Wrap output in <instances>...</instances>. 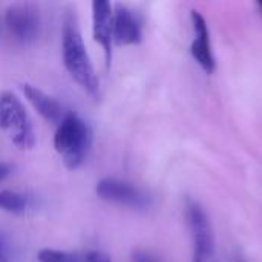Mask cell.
<instances>
[{"instance_id":"obj_1","label":"cell","mask_w":262,"mask_h":262,"mask_svg":"<svg viewBox=\"0 0 262 262\" xmlns=\"http://www.w3.org/2000/svg\"><path fill=\"white\" fill-rule=\"evenodd\" d=\"M61 54L63 64L68 74L78 86L86 91L91 97H100V81L91 63L86 45L77 25L75 14L71 11L64 15L63 32H61Z\"/></svg>"},{"instance_id":"obj_2","label":"cell","mask_w":262,"mask_h":262,"mask_svg":"<svg viewBox=\"0 0 262 262\" xmlns=\"http://www.w3.org/2000/svg\"><path fill=\"white\" fill-rule=\"evenodd\" d=\"M92 129L77 114L69 112L57 126L54 135V147L61 155L68 169H78L92 146Z\"/></svg>"},{"instance_id":"obj_3","label":"cell","mask_w":262,"mask_h":262,"mask_svg":"<svg viewBox=\"0 0 262 262\" xmlns=\"http://www.w3.org/2000/svg\"><path fill=\"white\" fill-rule=\"evenodd\" d=\"M0 129L9 134L11 141L18 149L28 150L35 144L31 118L20 98L11 91L0 92Z\"/></svg>"},{"instance_id":"obj_4","label":"cell","mask_w":262,"mask_h":262,"mask_svg":"<svg viewBox=\"0 0 262 262\" xmlns=\"http://www.w3.org/2000/svg\"><path fill=\"white\" fill-rule=\"evenodd\" d=\"M186 218L193 238V262H209L215 250V238L204 207L193 200H187Z\"/></svg>"},{"instance_id":"obj_5","label":"cell","mask_w":262,"mask_h":262,"mask_svg":"<svg viewBox=\"0 0 262 262\" xmlns=\"http://www.w3.org/2000/svg\"><path fill=\"white\" fill-rule=\"evenodd\" d=\"M5 25L12 38L21 45L35 41L41 31L38 9L31 3H14L5 12Z\"/></svg>"},{"instance_id":"obj_6","label":"cell","mask_w":262,"mask_h":262,"mask_svg":"<svg viewBox=\"0 0 262 262\" xmlns=\"http://www.w3.org/2000/svg\"><path fill=\"white\" fill-rule=\"evenodd\" d=\"M95 192L100 200H104L109 203H118V204H124V206H130L137 209H144L149 204L147 196L140 189H137L130 183L115 180V178H104L98 181Z\"/></svg>"},{"instance_id":"obj_7","label":"cell","mask_w":262,"mask_h":262,"mask_svg":"<svg viewBox=\"0 0 262 262\" xmlns=\"http://www.w3.org/2000/svg\"><path fill=\"white\" fill-rule=\"evenodd\" d=\"M112 20L114 6L106 0L92 2V35L94 40L101 45L104 51L106 66H111L112 60Z\"/></svg>"},{"instance_id":"obj_8","label":"cell","mask_w":262,"mask_h":262,"mask_svg":"<svg viewBox=\"0 0 262 262\" xmlns=\"http://www.w3.org/2000/svg\"><path fill=\"white\" fill-rule=\"evenodd\" d=\"M141 21L137 14L124 5H115L112 20V40L117 46L137 45L141 41Z\"/></svg>"},{"instance_id":"obj_9","label":"cell","mask_w":262,"mask_h":262,"mask_svg":"<svg viewBox=\"0 0 262 262\" xmlns=\"http://www.w3.org/2000/svg\"><path fill=\"white\" fill-rule=\"evenodd\" d=\"M192 23L195 29V40L192 41L190 52L193 58L198 61V64L207 74H212L215 71V58H213L212 48H210V38H209L206 18L198 11H192Z\"/></svg>"},{"instance_id":"obj_10","label":"cell","mask_w":262,"mask_h":262,"mask_svg":"<svg viewBox=\"0 0 262 262\" xmlns=\"http://www.w3.org/2000/svg\"><path fill=\"white\" fill-rule=\"evenodd\" d=\"M23 89V94L26 95L28 101L34 106V109L48 121V123H52V124H60L61 120L64 118V111H63V106L51 95H48L46 92H43L41 89H38L37 86L34 84H29V83H25L21 86Z\"/></svg>"},{"instance_id":"obj_11","label":"cell","mask_w":262,"mask_h":262,"mask_svg":"<svg viewBox=\"0 0 262 262\" xmlns=\"http://www.w3.org/2000/svg\"><path fill=\"white\" fill-rule=\"evenodd\" d=\"M28 196L14 190H0V209L14 215L23 213L28 209Z\"/></svg>"},{"instance_id":"obj_12","label":"cell","mask_w":262,"mask_h":262,"mask_svg":"<svg viewBox=\"0 0 262 262\" xmlns=\"http://www.w3.org/2000/svg\"><path fill=\"white\" fill-rule=\"evenodd\" d=\"M37 259L38 262H84L83 256L54 249H41L37 255Z\"/></svg>"},{"instance_id":"obj_13","label":"cell","mask_w":262,"mask_h":262,"mask_svg":"<svg viewBox=\"0 0 262 262\" xmlns=\"http://www.w3.org/2000/svg\"><path fill=\"white\" fill-rule=\"evenodd\" d=\"M83 259H84V262H112L111 258L106 253H103L100 250H91V252H88L83 256Z\"/></svg>"},{"instance_id":"obj_14","label":"cell","mask_w":262,"mask_h":262,"mask_svg":"<svg viewBox=\"0 0 262 262\" xmlns=\"http://www.w3.org/2000/svg\"><path fill=\"white\" fill-rule=\"evenodd\" d=\"M132 261L134 262H160L155 256H152L150 253L144 252V250H137L132 255Z\"/></svg>"},{"instance_id":"obj_15","label":"cell","mask_w":262,"mask_h":262,"mask_svg":"<svg viewBox=\"0 0 262 262\" xmlns=\"http://www.w3.org/2000/svg\"><path fill=\"white\" fill-rule=\"evenodd\" d=\"M11 173V167L6 163H0V181L5 180Z\"/></svg>"},{"instance_id":"obj_16","label":"cell","mask_w":262,"mask_h":262,"mask_svg":"<svg viewBox=\"0 0 262 262\" xmlns=\"http://www.w3.org/2000/svg\"><path fill=\"white\" fill-rule=\"evenodd\" d=\"M0 262H9L6 258H5V255H3V252H2V249H0Z\"/></svg>"},{"instance_id":"obj_17","label":"cell","mask_w":262,"mask_h":262,"mask_svg":"<svg viewBox=\"0 0 262 262\" xmlns=\"http://www.w3.org/2000/svg\"><path fill=\"white\" fill-rule=\"evenodd\" d=\"M258 6L261 8V11H262V0H259V2H258Z\"/></svg>"}]
</instances>
